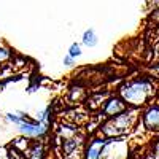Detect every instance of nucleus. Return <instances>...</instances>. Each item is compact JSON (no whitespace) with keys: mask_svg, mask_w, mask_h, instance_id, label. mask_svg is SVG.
<instances>
[{"mask_svg":"<svg viewBox=\"0 0 159 159\" xmlns=\"http://www.w3.org/2000/svg\"><path fill=\"white\" fill-rule=\"evenodd\" d=\"M153 96H154V86L147 78L130 80L119 88V97L134 108L148 103V100H151Z\"/></svg>","mask_w":159,"mask_h":159,"instance_id":"f257e3e1","label":"nucleus"},{"mask_svg":"<svg viewBox=\"0 0 159 159\" xmlns=\"http://www.w3.org/2000/svg\"><path fill=\"white\" fill-rule=\"evenodd\" d=\"M139 121V111L137 108H126L123 113L115 115L111 118H108L102 126H100V135L105 139H116V137H121L127 132L132 130Z\"/></svg>","mask_w":159,"mask_h":159,"instance_id":"f03ea898","label":"nucleus"},{"mask_svg":"<svg viewBox=\"0 0 159 159\" xmlns=\"http://www.w3.org/2000/svg\"><path fill=\"white\" fill-rule=\"evenodd\" d=\"M7 118L10 119L11 123L18 124L19 130L22 132L25 137H42L45 132H46V129H48L46 127L48 124H45L42 121H32V119H29V118L16 116V115H13V113H10Z\"/></svg>","mask_w":159,"mask_h":159,"instance_id":"7ed1b4c3","label":"nucleus"},{"mask_svg":"<svg viewBox=\"0 0 159 159\" xmlns=\"http://www.w3.org/2000/svg\"><path fill=\"white\" fill-rule=\"evenodd\" d=\"M84 137L75 134L70 139L62 140V157L64 159H83L84 156Z\"/></svg>","mask_w":159,"mask_h":159,"instance_id":"20e7f679","label":"nucleus"},{"mask_svg":"<svg viewBox=\"0 0 159 159\" xmlns=\"http://www.w3.org/2000/svg\"><path fill=\"white\" fill-rule=\"evenodd\" d=\"M126 108H129V105L119 97V96H110L107 100H105L103 107L100 108L102 110V116L105 118H111L115 115H119L123 113Z\"/></svg>","mask_w":159,"mask_h":159,"instance_id":"39448f33","label":"nucleus"},{"mask_svg":"<svg viewBox=\"0 0 159 159\" xmlns=\"http://www.w3.org/2000/svg\"><path fill=\"white\" fill-rule=\"evenodd\" d=\"M142 124L150 132H159V105H151L142 113Z\"/></svg>","mask_w":159,"mask_h":159,"instance_id":"423d86ee","label":"nucleus"},{"mask_svg":"<svg viewBox=\"0 0 159 159\" xmlns=\"http://www.w3.org/2000/svg\"><path fill=\"white\" fill-rule=\"evenodd\" d=\"M105 143H107V139H105V137H94V139H91L89 143L84 147L83 159H100Z\"/></svg>","mask_w":159,"mask_h":159,"instance_id":"0eeeda50","label":"nucleus"},{"mask_svg":"<svg viewBox=\"0 0 159 159\" xmlns=\"http://www.w3.org/2000/svg\"><path fill=\"white\" fill-rule=\"evenodd\" d=\"M110 97V94L108 92H102V91H99V92H94V94H91L89 97H86V102H88V107H89V110H99V108H102L103 107V103H105V100H107Z\"/></svg>","mask_w":159,"mask_h":159,"instance_id":"6e6552de","label":"nucleus"},{"mask_svg":"<svg viewBox=\"0 0 159 159\" xmlns=\"http://www.w3.org/2000/svg\"><path fill=\"white\" fill-rule=\"evenodd\" d=\"M24 156L27 159H45V147H43V143H40V142L32 143Z\"/></svg>","mask_w":159,"mask_h":159,"instance_id":"1a4fd4ad","label":"nucleus"},{"mask_svg":"<svg viewBox=\"0 0 159 159\" xmlns=\"http://www.w3.org/2000/svg\"><path fill=\"white\" fill-rule=\"evenodd\" d=\"M67 99H69L70 102H73V103H80V102H83V100L86 99V91H84V88H83V86H80V84L72 86V88L69 89Z\"/></svg>","mask_w":159,"mask_h":159,"instance_id":"9d476101","label":"nucleus"},{"mask_svg":"<svg viewBox=\"0 0 159 159\" xmlns=\"http://www.w3.org/2000/svg\"><path fill=\"white\" fill-rule=\"evenodd\" d=\"M83 43H84L86 46H89V48H92V46L97 45V35H96V32L92 30V29H89V30H86V32L83 34Z\"/></svg>","mask_w":159,"mask_h":159,"instance_id":"9b49d317","label":"nucleus"},{"mask_svg":"<svg viewBox=\"0 0 159 159\" xmlns=\"http://www.w3.org/2000/svg\"><path fill=\"white\" fill-rule=\"evenodd\" d=\"M13 54H11V51L8 48H3V46H0V64H3V62H8L11 61Z\"/></svg>","mask_w":159,"mask_h":159,"instance_id":"f8f14e48","label":"nucleus"},{"mask_svg":"<svg viewBox=\"0 0 159 159\" xmlns=\"http://www.w3.org/2000/svg\"><path fill=\"white\" fill-rule=\"evenodd\" d=\"M69 56L70 57H78V56H81V48H80V45L73 43L69 49Z\"/></svg>","mask_w":159,"mask_h":159,"instance_id":"ddd939ff","label":"nucleus"},{"mask_svg":"<svg viewBox=\"0 0 159 159\" xmlns=\"http://www.w3.org/2000/svg\"><path fill=\"white\" fill-rule=\"evenodd\" d=\"M64 64H65V65H72V64H73V57L67 56V57L64 59Z\"/></svg>","mask_w":159,"mask_h":159,"instance_id":"4468645a","label":"nucleus"},{"mask_svg":"<svg viewBox=\"0 0 159 159\" xmlns=\"http://www.w3.org/2000/svg\"><path fill=\"white\" fill-rule=\"evenodd\" d=\"M154 70H156V72H159V64H157V65H154Z\"/></svg>","mask_w":159,"mask_h":159,"instance_id":"2eb2a0df","label":"nucleus"},{"mask_svg":"<svg viewBox=\"0 0 159 159\" xmlns=\"http://www.w3.org/2000/svg\"><path fill=\"white\" fill-rule=\"evenodd\" d=\"M157 102H159V94H157Z\"/></svg>","mask_w":159,"mask_h":159,"instance_id":"dca6fc26","label":"nucleus"}]
</instances>
